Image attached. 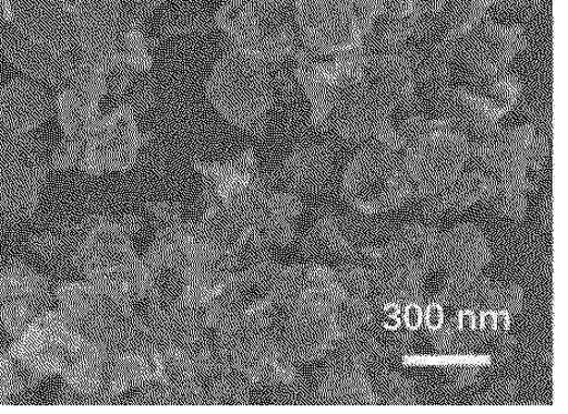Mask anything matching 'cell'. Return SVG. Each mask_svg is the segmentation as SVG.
<instances>
[{
    "instance_id": "cell-40",
    "label": "cell",
    "mask_w": 568,
    "mask_h": 414,
    "mask_svg": "<svg viewBox=\"0 0 568 414\" xmlns=\"http://www.w3.org/2000/svg\"><path fill=\"white\" fill-rule=\"evenodd\" d=\"M449 3V0H420V14L433 18L439 14V11Z\"/></svg>"
},
{
    "instance_id": "cell-10",
    "label": "cell",
    "mask_w": 568,
    "mask_h": 414,
    "mask_svg": "<svg viewBox=\"0 0 568 414\" xmlns=\"http://www.w3.org/2000/svg\"><path fill=\"white\" fill-rule=\"evenodd\" d=\"M292 8L301 44L313 54L334 58L364 42L352 0H293Z\"/></svg>"
},
{
    "instance_id": "cell-7",
    "label": "cell",
    "mask_w": 568,
    "mask_h": 414,
    "mask_svg": "<svg viewBox=\"0 0 568 414\" xmlns=\"http://www.w3.org/2000/svg\"><path fill=\"white\" fill-rule=\"evenodd\" d=\"M150 101L151 95L135 97L97 117L79 141L78 169L101 176L134 168L152 139L140 123V113Z\"/></svg>"
},
{
    "instance_id": "cell-18",
    "label": "cell",
    "mask_w": 568,
    "mask_h": 414,
    "mask_svg": "<svg viewBox=\"0 0 568 414\" xmlns=\"http://www.w3.org/2000/svg\"><path fill=\"white\" fill-rule=\"evenodd\" d=\"M335 160L328 145L306 142L296 145L284 158L281 179L284 189L302 194L323 192L334 176Z\"/></svg>"
},
{
    "instance_id": "cell-30",
    "label": "cell",
    "mask_w": 568,
    "mask_h": 414,
    "mask_svg": "<svg viewBox=\"0 0 568 414\" xmlns=\"http://www.w3.org/2000/svg\"><path fill=\"white\" fill-rule=\"evenodd\" d=\"M372 387L378 405H410L416 401V390L413 383L394 372H383L377 375L376 380L372 382Z\"/></svg>"
},
{
    "instance_id": "cell-34",
    "label": "cell",
    "mask_w": 568,
    "mask_h": 414,
    "mask_svg": "<svg viewBox=\"0 0 568 414\" xmlns=\"http://www.w3.org/2000/svg\"><path fill=\"white\" fill-rule=\"evenodd\" d=\"M480 368L475 363L454 364L449 370V380L457 387L473 385L479 381Z\"/></svg>"
},
{
    "instance_id": "cell-16",
    "label": "cell",
    "mask_w": 568,
    "mask_h": 414,
    "mask_svg": "<svg viewBox=\"0 0 568 414\" xmlns=\"http://www.w3.org/2000/svg\"><path fill=\"white\" fill-rule=\"evenodd\" d=\"M442 234L432 226L409 224L386 246L366 248L361 255L373 264L388 262L426 276L440 266Z\"/></svg>"
},
{
    "instance_id": "cell-21",
    "label": "cell",
    "mask_w": 568,
    "mask_h": 414,
    "mask_svg": "<svg viewBox=\"0 0 568 414\" xmlns=\"http://www.w3.org/2000/svg\"><path fill=\"white\" fill-rule=\"evenodd\" d=\"M494 190V179L480 169L464 170L437 192L423 199L425 212L444 215L462 212L479 202L488 201Z\"/></svg>"
},
{
    "instance_id": "cell-27",
    "label": "cell",
    "mask_w": 568,
    "mask_h": 414,
    "mask_svg": "<svg viewBox=\"0 0 568 414\" xmlns=\"http://www.w3.org/2000/svg\"><path fill=\"white\" fill-rule=\"evenodd\" d=\"M477 87L474 90L493 108L500 118L511 112L523 95V84L507 72L504 74L475 80Z\"/></svg>"
},
{
    "instance_id": "cell-17",
    "label": "cell",
    "mask_w": 568,
    "mask_h": 414,
    "mask_svg": "<svg viewBox=\"0 0 568 414\" xmlns=\"http://www.w3.org/2000/svg\"><path fill=\"white\" fill-rule=\"evenodd\" d=\"M326 357L329 360L314 392V400L322 405L334 406L378 405L366 364L336 353Z\"/></svg>"
},
{
    "instance_id": "cell-43",
    "label": "cell",
    "mask_w": 568,
    "mask_h": 414,
    "mask_svg": "<svg viewBox=\"0 0 568 414\" xmlns=\"http://www.w3.org/2000/svg\"><path fill=\"white\" fill-rule=\"evenodd\" d=\"M217 2H221L223 4V3L234 2V0H217Z\"/></svg>"
},
{
    "instance_id": "cell-8",
    "label": "cell",
    "mask_w": 568,
    "mask_h": 414,
    "mask_svg": "<svg viewBox=\"0 0 568 414\" xmlns=\"http://www.w3.org/2000/svg\"><path fill=\"white\" fill-rule=\"evenodd\" d=\"M342 194L359 215H378L400 209L414 198L402 158L377 148L361 149L346 164Z\"/></svg>"
},
{
    "instance_id": "cell-9",
    "label": "cell",
    "mask_w": 568,
    "mask_h": 414,
    "mask_svg": "<svg viewBox=\"0 0 568 414\" xmlns=\"http://www.w3.org/2000/svg\"><path fill=\"white\" fill-rule=\"evenodd\" d=\"M97 349L101 347L84 337L63 311L52 307L36 316L6 352L44 380L62 376L72 363Z\"/></svg>"
},
{
    "instance_id": "cell-24",
    "label": "cell",
    "mask_w": 568,
    "mask_h": 414,
    "mask_svg": "<svg viewBox=\"0 0 568 414\" xmlns=\"http://www.w3.org/2000/svg\"><path fill=\"white\" fill-rule=\"evenodd\" d=\"M495 4L497 0H449L433 20L447 39L457 42L488 19Z\"/></svg>"
},
{
    "instance_id": "cell-38",
    "label": "cell",
    "mask_w": 568,
    "mask_h": 414,
    "mask_svg": "<svg viewBox=\"0 0 568 414\" xmlns=\"http://www.w3.org/2000/svg\"><path fill=\"white\" fill-rule=\"evenodd\" d=\"M445 322L444 307L438 301L427 304L423 313V324H426L429 333L437 332Z\"/></svg>"
},
{
    "instance_id": "cell-5",
    "label": "cell",
    "mask_w": 568,
    "mask_h": 414,
    "mask_svg": "<svg viewBox=\"0 0 568 414\" xmlns=\"http://www.w3.org/2000/svg\"><path fill=\"white\" fill-rule=\"evenodd\" d=\"M404 142L400 155L414 198L437 192L470 162V143L440 117L408 111L396 118Z\"/></svg>"
},
{
    "instance_id": "cell-36",
    "label": "cell",
    "mask_w": 568,
    "mask_h": 414,
    "mask_svg": "<svg viewBox=\"0 0 568 414\" xmlns=\"http://www.w3.org/2000/svg\"><path fill=\"white\" fill-rule=\"evenodd\" d=\"M384 13L392 17L420 14V0H383Z\"/></svg>"
},
{
    "instance_id": "cell-39",
    "label": "cell",
    "mask_w": 568,
    "mask_h": 414,
    "mask_svg": "<svg viewBox=\"0 0 568 414\" xmlns=\"http://www.w3.org/2000/svg\"><path fill=\"white\" fill-rule=\"evenodd\" d=\"M423 313H425V309L422 303H409L403 307L402 319L408 331L413 333L418 331L423 324Z\"/></svg>"
},
{
    "instance_id": "cell-20",
    "label": "cell",
    "mask_w": 568,
    "mask_h": 414,
    "mask_svg": "<svg viewBox=\"0 0 568 414\" xmlns=\"http://www.w3.org/2000/svg\"><path fill=\"white\" fill-rule=\"evenodd\" d=\"M301 250L312 260H354L361 248L354 224L334 212H324L301 241Z\"/></svg>"
},
{
    "instance_id": "cell-3",
    "label": "cell",
    "mask_w": 568,
    "mask_h": 414,
    "mask_svg": "<svg viewBox=\"0 0 568 414\" xmlns=\"http://www.w3.org/2000/svg\"><path fill=\"white\" fill-rule=\"evenodd\" d=\"M136 215H92L78 225L71 266L83 280L131 302L148 299L146 267L135 249L141 229Z\"/></svg>"
},
{
    "instance_id": "cell-35",
    "label": "cell",
    "mask_w": 568,
    "mask_h": 414,
    "mask_svg": "<svg viewBox=\"0 0 568 414\" xmlns=\"http://www.w3.org/2000/svg\"><path fill=\"white\" fill-rule=\"evenodd\" d=\"M516 393V383L513 381H505L488 390V393L481 397L479 404L505 405L515 397Z\"/></svg>"
},
{
    "instance_id": "cell-31",
    "label": "cell",
    "mask_w": 568,
    "mask_h": 414,
    "mask_svg": "<svg viewBox=\"0 0 568 414\" xmlns=\"http://www.w3.org/2000/svg\"><path fill=\"white\" fill-rule=\"evenodd\" d=\"M335 274L345 297L373 301L374 275L372 270L356 264H345L336 267Z\"/></svg>"
},
{
    "instance_id": "cell-26",
    "label": "cell",
    "mask_w": 568,
    "mask_h": 414,
    "mask_svg": "<svg viewBox=\"0 0 568 414\" xmlns=\"http://www.w3.org/2000/svg\"><path fill=\"white\" fill-rule=\"evenodd\" d=\"M530 185L527 179H494L489 202L493 209L510 221H523L527 213V194Z\"/></svg>"
},
{
    "instance_id": "cell-15",
    "label": "cell",
    "mask_w": 568,
    "mask_h": 414,
    "mask_svg": "<svg viewBox=\"0 0 568 414\" xmlns=\"http://www.w3.org/2000/svg\"><path fill=\"white\" fill-rule=\"evenodd\" d=\"M434 115L440 117L470 144L498 132L500 118L477 92L465 88L446 87L430 100Z\"/></svg>"
},
{
    "instance_id": "cell-37",
    "label": "cell",
    "mask_w": 568,
    "mask_h": 414,
    "mask_svg": "<svg viewBox=\"0 0 568 414\" xmlns=\"http://www.w3.org/2000/svg\"><path fill=\"white\" fill-rule=\"evenodd\" d=\"M539 6L540 0H497L494 9H499L510 14L529 16L536 13Z\"/></svg>"
},
{
    "instance_id": "cell-14",
    "label": "cell",
    "mask_w": 568,
    "mask_h": 414,
    "mask_svg": "<svg viewBox=\"0 0 568 414\" xmlns=\"http://www.w3.org/2000/svg\"><path fill=\"white\" fill-rule=\"evenodd\" d=\"M366 47V46H365ZM367 84L393 115L417 107L418 84L405 48L368 50Z\"/></svg>"
},
{
    "instance_id": "cell-29",
    "label": "cell",
    "mask_w": 568,
    "mask_h": 414,
    "mask_svg": "<svg viewBox=\"0 0 568 414\" xmlns=\"http://www.w3.org/2000/svg\"><path fill=\"white\" fill-rule=\"evenodd\" d=\"M42 381L7 352L0 351V405L30 392Z\"/></svg>"
},
{
    "instance_id": "cell-12",
    "label": "cell",
    "mask_w": 568,
    "mask_h": 414,
    "mask_svg": "<svg viewBox=\"0 0 568 414\" xmlns=\"http://www.w3.org/2000/svg\"><path fill=\"white\" fill-rule=\"evenodd\" d=\"M404 48L415 71L418 92L425 91L427 100L449 87L456 63L457 42L447 39L433 18H426L423 27Z\"/></svg>"
},
{
    "instance_id": "cell-19",
    "label": "cell",
    "mask_w": 568,
    "mask_h": 414,
    "mask_svg": "<svg viewBox=\"0 0 568 414\" xmlns=\"http://www.w3.org/2000/svg\"><path fill=\"white\" fill-rule=\"evenodd\" d=\"M490 246L475 224H462L442 235L440 266L449 275L480 274L490 262Z\"/></svg>"
},
{
    "instance_id": "cell-41",
    "label": "cell",
    "mask_w": 568,
    "mask_h": 414,
    "mask_svg": "<svg viewBox=\"0 0 568 414\" xmlns=\"http://www.w3.org/2000/svg\"><path fill=\"white\" fill-rule=\"evenodd\" d=\"M541 221L544 223V226L550 229L551 228V200L546 201L542 206L541 211Z\"/></svg>"
},
{
    "instance_id": "cell-25",
    "label": "cell",
    "mask_w": 568,
    "mask_h": 414,
    "mask_svg": "<svg viewBox=\"0 0 568 414\" xmlns=\"http://www.w3.org/2000/svg\"><path fill=\"white\" fill-rule=\"evenodd\" d=\"M433 345L444 355H465L485 343L478 327L477 312L457 311L432 333Z\"/></svg>"
},
{
    "instance_id": "cell-28",
    "label": "cell",
    "mask_w": 568,
    "mask_h": 414,
    "mask_svg": "<svg viewBox=\"0 0 568 414\" xmlns=\"http://www.w3.org/2000/svg\"><path fill=\"white\" fill-rule=\"evenodd\" d=\"M252 388L243 376L227 371L216 372L205 382V402L215 406L248 405Z\"/></svg>"
},
{
    "instance_id": "cell-33",
    "label": "cell",
    "mask_w": 568,
    "mask_h": 414,
    "mask_svg": "<svg viewBox=\"0 0 568 414\" xmlns=\"http://www.w3.org/2000/svg\"><path fill=\"white\" fill-rule=\"evenodd\" d=\"M357 27L364 39L384 13L383 0H352Z\"/></svg>"
},
{
    "instance_id": "cell-32",
    "label": "cell",
    "mask_w": 568,
    "mask_h": 414,
    "mask_svg": "<svg viewBox=\"0 0 568 414\" xmlns=\"http://www.w3.org/2000/svg\"><path fill=\"white\" fill-rule=\"evenodd\" d=\"M524 306V291L516 285L493 286L489 311L506 312L510 315L521 311Z\"/></svg>"
},
{
    "instance_id": "cell-42",
    "label": "cell",
    "mask_w": 568,
    "mask_h": 414,
    "mask_svg": "<svg viewBox=\"0 0 568 414\" xmlns=\"http://www.w3.org/2000/svg\"><path fill=\"white\" fill-rule=\"evenodd\" d=\"M3 332L2 329H0V350H2V340H3Z\"/></svg>"
},
{
    "instance_id": "cell-2",
    "label": "cell",
    "mask_w": 568,
    "mask_h": 414,
    "mask_svg": "<svg viewBox=\"0 0 568 414\" xmlns=\"http://www.w3.org/2000/svg\"><path fill=\"white\" fill-rule=\"evenodd\" d=\"M215 371L233 372L252 387H296L298 365L288 357L277 329L275 304L257 294L212 332ZM213 373V374H214Z\"/></svg>"
},
{
    "instance_id": "cell-22",
    "label": "cell",
    "mask_w": 568,
    "mask_h": 414,
    "mask_svg": "<svg viewBox=\"0 0 568 414\" xmlns=\"http://www.w3.org/2000/svg\"><path fill=\"white\" fill-rule=\"evenodd\" d=\"M54 290L50 279L21 261L0 270V304L28 302L43 312L54 307Z\"/></svg>"
},
{
    "instance_id": "cell-6",
    "label": "cell",
    "mask_w": 568,
    "mask_h": 414,
    "mask_svg": "<svg viewBox=\"0 0 568 414\" xmlns=\"http://www.w3.org/2000/svg\"><path fill=\"white\" fill-rule=\"evenodd\" d=\"M292 0H234L216 10L213 28L226 46L272 68L293 63L301 41Z\"/></svg>"
},
{
    "instance_id": "cell-23",
    "label": "cell",
    "mask_w": 568,
    "mask_h": 414,
    "mask_svg": "<svg viewBox=\"0 0 568 414\" xmlns=\"http://www.w3.org/2000/svg\"><path fill=\"white\" fill-rule=\"evenodd\" d=\"M493 284L480 274L449 275L437 297L442 306L456 311H489Z\"/></svg>"
},
{
    "instance_id": "cell-1",
    "label": "cell",
    "mask_w": 568,
    "mask_h": 414,
    "mask_svg": "<svg viewBox=\"0 0 568 414\" xmlns=\"http://www.w3.org/2000/svg\"><path fill=\"white\" fill-rule=\"evenodd\" d=\"M202 184V209L220 214L246 238L275 249L292 245L304 204L298 194L265 179L255 151L224 161L193 163Z\"/></svg>"
},
{
    "instance_id": "cell-11",
    "label": "cell",
    "mask_w": 568,
    "mask_h": 414,
    "mask_svg": "<svg viewBox=\"0 0 568 414\" xmlns=\"http://www.w3.org/2000/svg\"><path fill=\"white\" fill-rule=\"evenodd\" d=\"M527 44L519 26H503L489 18L457 41L456 62L462 63L474 80L504 74Z\"/></svg>"
},
{
    "instance_id": "cell-4",
    "label": "cell",
    "mask_w": 568,
    "mask_h": 414,
    "mask_svg": "<svg viewBox=\"0 0 568 414\" xmlns=\"http://www.w3.org/2000/svg\"><path fill=\"white\" fill-rule=\"evenodd\" d=\"M275 71L226 46L205 80V99L227 125L260 135L267 129L273 113L276 82L294 89L292 78L275 75Z\"/></svg>"
},
{
    "instance_id": "cell-13",
    "label": "cell",
    "mask_w": 568,
    "mask_h": 414,
    "mask_svg": "<svg viewBox=\"0 0 568 414\" xmlns=\"http://www.w3.org/2000/svg\"><path fill=\"white\" fill-rule=\"evenodd\" d=\"M537 138L538 131L531 125L500 129L493 137L470 144V161L493 179L528 180L527 165Z\"/></svg>"
}]
</instances>
